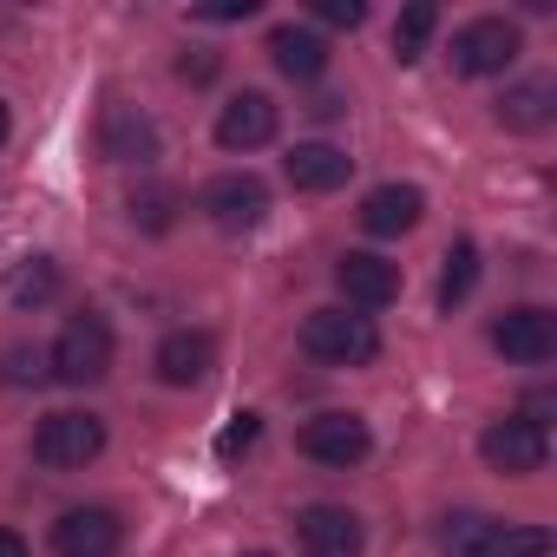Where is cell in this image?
I'll list each match as a JSON object with an SVG mask.
<instances>
[{
    "mask_svg": "<svg viewBox=\"0 0 557 557\" xmlns=\"http://www.w3.org/2000/svg\"><path fill=\"white\" fill-rule=\"evenodd\" d=\"M256 433H262V420H256V413H236V420L223 426L216 453H223V459H236V453H249V446H256Z\"/></svg>",
    "mask_w": 557,
    "mask_h": 557,
    "instance_id": "484cf974",
    "label": "cell"
},
{
    "mask_svg": "<svg viewBox=\"0 0 557 557\" xmlns=\"http://www.w3.org/2000/svg\"><path fill=\"white\" fill-rule=\"evenodd\" d=\"M177 203H184V197H177L171 184H145V190L132 197V223H138V230H171V223H177Z\"/></svg>",
    "mask_w": 557,
    "mask_h": 557,
    "instance_id": "cb8c5ba5",
    "label": "cell"
},
{
    "mask_svg": "<svg viewBox=\"0 0 557 557\" xmlns=\"http://www.w3.org/2000/svg\"><path fill=\"white\" fill-rule=\"evenodd\" d=\"M426 216V190L420 184H381L361 197V230L368 236H407Z\"/></svg>",
    "mask_w": 557,
    "mask_h": 557,
    "instance_id": "9a60e30c",
    "label": "cell"
},
{
    "mask_svg": "<svg viewBox=\"0 0 557 557\" xmlns=\"http://www.w3.org/2000/svg\"><path fill=\"white\" fill-rule=\"evenodd\" d=\"M106 453V420L99 413H47L40 433H34V459L47 472H86L92 459Z\"/></svg>",
    "mask_w": 557,
    "mask_h": 557,
    "instance_id": "3957f363",
    "label": "cell"
},
{
    "mask_svg": "<svg viewBox=\"0 0 557 557\" xmlns=\"http://www.w3.org/2000/svg\"><path fill=\"white\" fill-rule=\"evenodd\" d=\"M472 283H479V243H453L446 249V269H440V309L453 315L472 296Z\"/></svg>",
    "mask_w": 557,
    "mask_h": 557,
    "instance_id": "ffe728a7",
    "label": "cell"
},
{
    "mask_svg": "<svg viewBox=\"0 0 557 557\" xmlns=\"http://www.w3.org/2000/svg\"><path fill=\"white\" fill-rule=\"evenodd\" d=\"M518 53H524L518 27L485 14V21H466V27L453 34V53H446V60H453V73H459V79H492V73H505Z\"/></svg>",
    "mask_w": 557,
    "mask_h": 557,
    "instance_id": "5b68a950",
    "label": "cell"
},
{
    "mask_svg": "<svg viewBox=\"0 0 557 557\" xmlns=\"http://www.w3.org/2000/svg\"><path fill=\"white\" fill-rule=\"evenodd\" d=\"M151 368H158L164 387H197V381H210V368H216V342H210L203 329H177V335L158 342Z\"/></svg>",
    "mask_w": 557,
    "mask_h": 557,
    "instance_id": "4fadbf2b",
    "label": "cell"
},
{
    "mask_svg": "<svg viewBox=\"0 0 557 557\" xmlns=\"http://www.w3.org/2000/svg\"><path fill=\"white\" fill-rule=\"evenodd\" d=\"M283 171H289V184L296 190H342L348 184V171H355V158L342 151V145H322V138H309V145H296L289 158H283Z\"/></svg>",
    "mask_w": 557,
    "mask_h": 557,
    "instance_id": "e0dca14e",
    "label": "cell"
},
{
    "mask_svg": "<svg viewBox=\"0 0 557 557\" xmlns=\"http://www.w3.org/2000/svg\"><path fill=\"white\" fill-rule=\"evenodd\" d=\"M197 210H203L216 230H256V223L269 216V184H262V177H249V171H223V177H210V184H203Z\"/></svg>",
    "mask_w": 557,
    "mask_h": 557,
    "instance_id": "8992f818",
    "label": "cell"
},
{
    "mask_svg": "<svg viewBox=\"0 0 557 557\" xmlns=\"http://www.w3.org/2000/svg\"><path fill=\"white\" fill-rule=\"evenodd\" d=\"M99 151H106L112 164H151V158H158V125H151L138 106H106Z\"/></svg>",
    "mask_w": 557,
    "mask_h": 557,
    "instance_id": "5bb4252c",
    "label": "cell"
},
{
    "mask_svg": "<svg viewBox=\"0 0 557 557\" xmlns=\"http://www.w3.org/2000/svg\"><path fill=\"white\" fill-rule=\"evenodd\" d=\"M315 21H329V27H361L368 8H361V0H315Z\"/></svg>",
    "mask_w": 557,
    "mask_h": 557,
    "instance_id": "4316f807",
    "label": "cell"
},
{
    "mask_svg": "<svg viewBox=\"0 0 557 557\" xmlns=\"http://www.w3.org/2000/svg\"><path fill=\"white\" fill-rule=\"evenodd\" d=\"M550 119H557V86L550 79H518L498 99V125H511V132H544Z\"/></svg>",
    "mask_w": 557,
    "mask_h": 557,
    "instance_id": "ac0fdd59",
    "label": "cell"
},
{
    "mask_svg": "<svg viewBox=\"0 0 557 557\" xmlns=\"http://www.w3.org/2000/svg\"><path fill=\"white\" fill-rule=\"evenodd\" d=\"M47 374L66 381V387L106 381V374H112V329H106V315H73V322L60 329L53 355H47Z\"/></svg>",
    "mask_w": 557,
    "mask_h": 557,
    "instance_id": "7a4b0ae2",
    "label": "cell"
},
{
    "mask_svg": "<svg viewBox=\"0 0 557 557\" xmlns=\"http://www.w3.org/2000/svg\"><path fill=\"white\" fill-rule=\"evenodd\" d=\"M53 289H60V262L53 256H21L8 269V302H21V309H40Z\"/></svg>",
    "mask_w": 557,
    "mask_h": 557,
    "instance_id": "d6986e66",
    "label": "cell"
},
{
    "mask_svg": "<svg viewBox=\"0 0 557 557\" xmlns=\"http://www.w3.org/2000/svg\"><path fill=\"white\" fill-rule=\"evenodd\" d=\"M0 557H27V537L21 531H0Z\"/></svg>",
    "mask_w": 557,
    "mask_h": 557,
    "instance_id": "83f0119b",
    "label": "cell"
},
{
    "mask_svg": "<svg viewBox=\"0 0 557 557\" xmlns=\"http://www.w3.org/2000/svg\"><path fill=\"white\" fill-rule=\"evenodd\" d=\"M269 60H275V73H283V79L309 86V79L329 73V40L315 27H275L269 34Z\"/></svg>",
    "mask_w": 557,
    "mask_h": 557,
    "instance_id": "2e32d148",
    "label": "cell"
},
{
    "mask_svg": "<svg viewBox=\"0 0 557 557\" xmlns=\"http://www.w3.org/2000/svg\"><path fill=\"white\" fill-rule=\"evenodd\" d=\"M492 524H498V518H485V511H453V518L440 524V550H446V557H479L485 537H492Z\"/></svg>",
    "mask_w": 557,
    "mask_h": 557,
    "instance_id": "7402d4cb",
    "label": "cell"
},
{
    "mask_svg": "<svg viewBox=\"0 0 557 557\" xmlns=\"http://www.w3.org/2000/svg\"><path fill=\"white\" fill-rule=\"evenodd\" d=\"M302 348L322 368H368L381 355V329L368 315H355V309H315L302 322Z\"/></svg>",
    "mask_w": 557,
    "mask_h": 557,
    "instance_id": "6da1fadb",
    "label": "cell"
},
{
    "mask_svg": "<svg viewBox=\"0 0 557 557\" xmlns=\"http://www.w3.org/2000/svg\"><path fill=\"white\" fill-rule=\"evenodd\" d=\"M335 283H342L348 309H387V302L400 296V269H394L387 256H374V249H348V256L335 262Z\"/></svg>",
    "mask_w": 557,
    "mask_h": 557,
    "instance_id": "8fae6325",
    "label": "cell"
},
{
    "mask_svg": "<svg viewBox=\"0 0 557 557\" xmlns=\"http://www.w3.org/2000/svg\"><path fill=\"white\" fill-rule=\"evenodd\" d=\"M479 459H485L492 472H505V479H531V472H544V459H550V433H544V420H531V413H505V420H492V426L479 433Z\"/></svg>",
    "mask_w": 557,
    "mask_h": 557,
    "instance_id": "277c9868",
    "label": "cell"
},
{
    "mask_svg": "<svg viewBox=\"0 0 557 557\" xmlns=\"http://www.w3.org/2000/svg\"><path fill=\"white\" fill-rule=\"evenodd\" d=\"M249 557H269V550H249Z\"/></svg>",
    "mask_w": 557,
    "mask_h": 557,
    "instance_id": "f546056e",
    "label": "cell"
},
{
    "mask_svg": "<svg viewBox=\"0 0 557 557\" xmlns=\"http://www.w3.org/2000/svg\"><path fill=\"white\" fill-rule=\"evenodd\" d=\"M492 348H498L505 361H518V368H544V361L557 355V315L537 309V302L505 309V315L492 322Z\"/></svg>",
    "mask_w": 557,
    "mask_h": 557,
    "instance_id": "52a82bcc",
    "label": "cell"
},
{
    "mask_svg": "<svg viewBox=\"0 0 557 557\" xmlns=\"http://www.w3.org/2000/svg\"><path fill=\"white\" fill-rule=\"evenodd\" d=\"M433 27H440V14L426 8V0H413V8L394 21V60L400 66H413L420 53H426V40H433Z\"/></svg>",
    "mask_w": 557,
    "mask_h": 557,
    "instance_id": "603a6c76",
    "label": "cell"
},
{
    "mask_svg": "<svg viewBox=\"0 0 557 557\" xmlns=\"http://www.w3.org/2000/svg\"><path fill=\"white\" fill-rule=\"evenodd\" d=\"M0 145H8V106H0Z\"/></svg>",
    "mask_w": 557,
    "mask_h": 557,
    "instance_id": "f1b7e54d",
    "label": "cell"
},
{
    "mask_svg": "<svg viewBox=\"0 0 557 557\" xmlns=\"http://www.w3.org/2000/svg\"><path fill=\"white\" fill-rule=\"evenodd\" d=\"M275 125H283V112H275L269 92H236L223 112H216V145L223 151H256L275 138Z\"/></svg>",
    "mask_w": 557,
    "mask_h": 557,
    "instance_id": "7c38bea8",
    "label": "cell"
},
{
    "mask_svg": "<svg viewBox=\"0 0 557 557\" xmlns=\"http://www.w3.org/2000/svg\"><path fill=\"white\" fill-rule=\"evenodd\" d=\"M479 557H550V531L544 524H505L498 518Z\"/></svg>",
    "mask_w": 557,
    "mask_h": 557,
    "instance_id": "44dd1931",
    "label": "cell"
},
{
    "mask_svg": "<svg viewBox=\"0 0 557 557\" xmlns=\"http://www.w3.org/2000/svg\"><path fill=\"white\" fill-rule=\"evenodd\" d=\"M302 453H309L315 466L348 472V466H361V459L374 453V433H368L361 413H315V420L302 426Z\"/></svg>",
    "mask_w": 557,
    "mask_h": 557,
    "instance_id": "ba28073f",
    "label": "cell"
},
{
    "mask_svg": "<svg viewBox=\"0 0 557 557\" xmlns=\"http://www.w3.org/2000/svg\"><path fill=\"white\" fill-rule=\"evenodd\" d=\"M296 544H302V557H361L368 531L348 505H302L296 511Z\"/></svg>",
    "mask_w": 557,
    "mask_h": 557,
    "instance_id": "9c48e42d",
    "label": "cell"
},
{
    "mask_svg": "<svg viewBox=\"0 0 557 557\" xmlns=\"http://www.w3.org/2000/svg\"><path fill=\"white\" fill-rule=\"evenodd\" d=\"M0 381H8V387H40L47 381V355H34V348H8V355H0Z\"/></svg>",
    "mask_w": 557,
    "mask_h": 557,
    "instance_id": "d4e9b609",
    "label": "cell"
},
{
    "mask_svg": "<svg viewBox=\"0 0 557 557\" xmlns=\"http://www.w3.org/2000/svg\"><path fill=\"white\" fill-rule=\"evenodd\" d=\"M119 544H125V524H119L112 505H73L53 524V550L60 557H112Z\"/></svg>",
    "mask_w": 557,
    "mask_h": 557,
    "instance_id": "30bf717a",
    "label": "cell"
}]
</instances>
